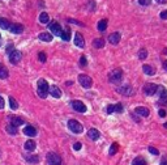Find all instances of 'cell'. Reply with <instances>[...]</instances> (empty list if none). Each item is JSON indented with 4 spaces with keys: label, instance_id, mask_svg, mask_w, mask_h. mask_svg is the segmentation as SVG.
<instances>
[{
    "label": "cell",
    "instance_id": "cell-17",
    "mask_svg": "<svg viewBox=\"0 0 167 165\" xmlns=\"http://www.w3.org/2000/svg\"><path fill=\"white\" fill-rule=\"evenodd\" d=\"M35 147H37V143H35L34 140H26L25 144H24V148L26 149V151H34Z\"/></svg>",
    "mask_w": 167,
    "mask_h": 165
},
{
    "label": "cell",
    "instance_id": "cell-45",
    "mask_svg": "<svg viewBox=\"0 0 167 165\" xmlns=\"http://www.w3.org/2000/svg\"><path fill=\"white\" fill-rule=\"evenodd\" d=\"M81 147H82V145H81V143H76V144L73 145V148L76 149V151H80V149H81Z\"/></svg>",
    "mask_w": 167,
    "mask_h": 165
},
{
    "label": "cell",
    "instance_id": "cell-44",
    "mask_svg": "<svg viewBox=\"0 0 167 165\" xmlns=\"http://www.w3.org/2000/svg\"><path fill=\"white\" fill-rule=\"evenodd\" d=\"M4 106H5V101L3 97H0V109H4Z\"/></svg>",
    "mask_w": 167,
    "mask_h": 165
},
{
    "label": "cell",
    "instance_id": "cell-39",
    "mask_svg": "<svg viewBox=\"0 0 167 165\" xmlns=\"http://www.w3.org/2000/svg\"><path fill=\"white\" fill-rule=\"evenodd\" d=\"M138 3H140L141 5H149V4L152 3V0H138Z\"/></svg>",
    "mask_w": 167,
    "mask_h": 165
},
{
    "label": "cell",
    "instance_id": "cell-28",
    "mask_svg": "<svg viewBox=\"0 0 167 165\" xmlns=\"http://www.w3.org/2000/svg\"><path fill=\"white\" fill-rule=\"evenodd\" d=\"M132 165H146V160L144 159V157L138 156L132 161Z\"/></svg>",
    "mask_w": 167,
    "mask_h": 165
},
{
    "label": "cell",
    "instance_id": "cell-53",
    "mask_svg": "<svg viewBox=\"0 0 167 165\" xmlns=\"http://www.w3.org/2000/svg\"><path fill=\"white\" fill-rule=\"evenodd\" d=\"M0 39H2V37H0Z\"/></svg>",
    "mask_w": 167,
    "mask_h": 165
},
{
    "label": "cell",
    "instance_id": "cell-36",
    "mask_svg": "<svg viewBox=\"0 0 167 165\" xmlns=\"http://www.w3.org/2000/svg\"><path fill=\"white\" fill-rule=\"evenodd\" d=\"M107 113H109V114L115 113V106L114 105H109V106H107Z\"/></svg>",
    "mask_w": 167,
    "mask_h": 165
},
{
    "label": "cell",
    "instance_id": "cell-21",
    "mask_svg": "<svg viewBox=\"0 0 167 165\" xmlns=\"http://www.w3.org/2000/svg\"><path fill=\"white\" fill-rule=\"evenodd\" d=\"M142 71H144L145 75H149V76H153V75L156 73V70H154L152 66H149V64H144V66H142Z\"/></svg>",
    "mask_w": 167,
    "mask_h": 165
},
{
    "label": "cell",
    "instance_id": "cell-49",
    "mask_svg": "<svg viewBox=\"0 0 167 165\" xmlns=\"http://www.w3.org/2000/svg\"><path fill=\"white\" fill-rule=\"evenodd\" d=\"M161 102H162V104H163V105H167V98H165V100H162Z\"/></svg>",
    "mask_w": 167,
    "mask_h": 165
},
{
    "label": "cell",
    "instance_id": "cell-8",
    "mask_svg": "<svg viewBox=\"0 0 167 165\" xmlns=\"http://www.w3.org/2000/svg\"><path fill=\"white\" fill-rule=\"evenodd\" d=\"M72 108L73 110H76L78 113H85L86 112V106L82 101H72Z\"/></svg>",
    "mask_w": 167,
    "mask_h": 165
},
{
    "label": "cell",
    "instance_id": "cell-32",
    "mask_svg": "<svg viewBox=\"0 0 167 165\" xmlns=\"http://www.w3.org/2000/svg\"><path fill=\"white\" fill-rule=\"evenodd\" d=\"M7 131L11 134V135H14V134H17V127H14V126L12 125H8L7 126Z\"/></svg>",
    "mask_w": 167,
    "mask_h": 165
},
{
    "label": "cell",
    "instance_id": "cell-43",
    "mask_svg": "<svg viewBox=\"0 0 167 165\" xmlns=\"http://www.w3.org/2000/svg\"><path fill=\"white\" fill-rule=\"evenodd\" d=\"M158 114H159V117H162V118H165L167 113H166V110H163V109H161V110H159V112H158Z\"/></svg>",
    "mask_w": 167,
    "mask_h": 165
},
{
    "label": "cell",
    "instance_id": "cell-30",
    "mask_svg": "<svg viewBox=\"0 0 167 165\" xmlns=\"http://www.w3.org/2000/svg\"><path fill=\"white\" fill-rule=\"evenodd\" d=\"M106 28H107V20H101V21L98 22V30L105 31Z\"/></svg>",
    "mask_w": 167,
    "mask_h": 165
},
{
    "label": "cell",
    "instance_id": "cell-15",
    "mask_svg": "<svg viewBox=\"0 0 167 165\" xmlns=\"http://www.w3.org/2000/svg\"><path fill=\"white\" fill-rule=\"evenodd\" d=\"M9 121H11V125L14 126V127H18V126L24 125V119L20 117H14V115H11L9 117Z\"/></svg>",
    "mask_w": 167,
    "mask_h": 165
},
{
    "label": "cell",
    "instance_id": "cell-9",
    "mask_svg": "<svg viewBox=\"0 0 167 165\" xmlns=\"http://www.w3.org/2000/svg\"><path fill=\"white\" fill-rule=\"evenodd\" d=\"M50 29H51V31H52L55 35H59V37H60V34H61V31H63L60 24H58L56 21H52V22L50 24Z\"/></svg>",
    "mask_w": 167,
    "mask_h": 165
},
{
    "label": "cell",
    "instance_id": "cell-24",
    "mask_svg": "<svg viewBox=\"0 0 167 165\" xmlns=\"http://www.w3.org/2000/svg\"><path fill=\"white\" fill-rule=\"evenodd\" d=\"M157 93L159 94V98H161V100H165V98H167V89L165 88V86H158Z\"/></svg>",
    "mask_w": 167,
    "mask_h": 165
},
{
    "label": "cell",
    "instance_id": "cell-25",
    "mask_svg": "<svg viewBox=\"0 0 167 165\" xmlns=\"http://www.w3.org/2000/svg\"><path fill=\"white\" fill-rule=\"evenodd\" d=\"M60 37L63 38V41H69V39H71V29H69V28H67V29H63Z\"/></svg>",
    "mask_w": 167,
    "mask_h": 165
},
{
    "label": "cell",
    "instance_id": "cell-31",
    "mask_svg": "<svg viewBox=\"0 0 167 165\" xmlns=\"http://www.w3.org/2000/svg\"><path fill=\"white\" fill-rule=\"evenodd\" d=\"M9 105H11V109H12V110H16V109L18 108L17 101H16L13 97H9Z\"/></svg>",
    "mask_w": 167,
    "mask_h": 165
},
{
    "label": "cell",
    "instance_id": "cell-40",
    "mask_svg": "<svg viewBox=\"0 0 167 165\" xmlns=\"http://www.w3.org/2000/svg\"><path fill=\"white\" fill-rule=\"evenodd\" d=\"M39 60H41L42 63L46 62V54L45 53H39Z\"/></svg>",
    "mask_w": 167,
    "mask_h": 165
},
{
    "label": "cell",
    "instance_id": "cell-35",
    "mask_svg": "<svg viewBox=\"0 0 167 165\" xmlns=\"http://www.w3.org/2000/svg\"><path fill=\"white\" fill-rule=\"evenodd\" d=\"M114 106H115V112H116V113H121L123 112V105L121 104H116Z\"/></svg>",
    "mask_w": 167,
    "mask_h": 165
},
{
    "label": "cell",
    "instance_id": "cell-48",
    "mask_svg": "<svg viewBox=\"0 0 167 165\" xmlns=\"http://www.w3.org/2000/svg\"><path fill=\"white\" fill-rule=\"evenodd\" d=\"M157 2H158V3H161V4H165V3L167 2V0H157Z\"/></svg>",
    "mask_w": 167,
    "mask_h": 165
},
{
    "label": "cell",
    "instance_id": "cell-14",
    "mask_svg": "<svg viewBox=\"0 0 167 165\" xmlns=\"http://www.w3.org/2000/svg\"><path fill=\"white\" fill-rule=\"evenodd\" d=\"M134 113L138 114V115H142V117H149V109L148 108H144V106H137L134 109Z\"/></svg>",
    "mask_w": 167,
    "mask_h": 165
},
{
    "label": "cell",
    "instance_id": "cell-2",
    "mask_svg": "<svg viewBox=\"0 0 167 165\" xmlns=\"http://www.w3.org/2000/svg\"><path fill=\"white\" fill-rule=\"evenodd\" d=\"M121 77H123V71L120 68H115V70H112L109 73V80L111 82H114V84L120 82L121 81Z\"/></svg>",
    "mask_w": 167,
    "mask_h": 165
},
{
    "label": "cell",
    "instance_id": "cell-5",
    "mask_svg": "<svg viewBox=\"0 0 167 165\" xmlns=\"http://www.w3.org/2000/svg\"><path fill=\"white\" fill-rule=\"evenodd\" d=\"M47 161L50 165H61V157L55 152L47 153Z\"/></svg>",
    "mask_w": 167,
    "mask_h": 165
},
{
    "label": "cell",
    "instance_id": "cell-10",
    "mask_svg": "<svg viewBox=\"0 0 167 165\" xmlns=\"http://www.w3.org/2000/svg\"><path fill=\"white\" fill-rule=\"evenodd\" d=\"M118 92L120 93V94H123V96H131V94H133V89H132V86L131 85H123V86H120V88L118 89Z\"/></svg>",
    "mask_w": 167,
    "mask_h": 165
},
{
    "label": "cell",
    "instance_id": "cell-51",
    "mask_svg": "<svg viewBox=\"0 0 167 165\" xmlns=\"http://www.w3.org/2000/svg\"><path fill=\"white\" fill-rule=\"evenodd\" d=\"M163 54H165V55H167V47H166V49L163 50Z\"/></svg>",
    "mask_w": 167,
    "mask_h": 165
},
{
    "label": "cell",
    "instance_id": "cell-46",
    "mask_svg": "<svg viewBox=\"0 0 167 165\" xmlns=\"http://www.w3.org/2000/svg\"><path fill=\"white\" fill-rule=\"evenodd\" d=\"M68 21H69V22H73V24H77V25H81V26L84 25V24H82V22H80V21H77V20H72V18H71V20H68Z\"/></svg>",
    "mask_w": 167,
    "mask_h": 165
},
{
    "label": "cell",
    "instance_id": "cell-26",
    "mask_svg": "<svg viewBox=\"0 0 167 165\" xmlns=\"http://www.w3.org/2000/svg\"><path fill=\"white\" fill-rule=\"evenodd\" d=\"M39 39L43 42H51L52 41V35H51L50 33H41L39 34Z\"/></svg>",
    "mask_w": 167,
    "mask_h": 165
},
{
    "label": "cell",
    "instance_id": "cell-19",
    "mask_svg": "<svg viewBox=\"0 0 167 165\" xmlns=\"http://www.w3.org/2000/svg\"><path fill=\"white\" fill-rule=\"evenodd\" d=\"M24 159H25L26 161H29L30 164H37L38 161H39V157L37 156V155H24Z\"/></svg>",
    "mask_w": 167,
    "mask_h": 165
},
{
    "label": "cell",
    "instance_id": "cell-20",
    "mask_svg": "<svg viewBox=\"0 0 167 165\" xmlns=\"http://www.w3.org/2000/svg\"><path fill=\"white\" fill-rule=\"evenodd\" d=\"M87 136H89L91 140H97L99 138V131L97 128H90L89 131H87Z\"/></svg>",
    "mask_w": 167,
    "mask_h": 165
},
{
    "label": "cell",
    "instance_id": "cell-50",
    "mask_svg": "<svg viewBox=\"0 0 167 165\" xmlns=\"http://www.w3.org/2000/svg\"><path fill=\"white\" fill-rule=\"evenodd\" d=\"M163 67H165V70H167V60L163 62Z\"/></svg>",
    "mask_w": 167,
    "mask_h": 165
},
{
    "label": "cell",
    "instance_id": "cell-27",
    "mask_svg": "<svg viewBox=\"0 0 167 165\" xmlns=\"http://www.w3.org/2000/svg\"><path fill=\"white\" fill-rule=\"evenodd\" d=\"M39 21H41L42 24H47L50 21V16L47 12H42L41 15H39Z\"/></svg>",
    "mask_w": 167,
    "mask_h": 165
},
{
    "label": "cell",
    "instance_id": "cell-23",
    "mask_svg": "<svg viewBox=\"0 0 167 165\" xmlns=\"http://www.w3.org/2000/svg\"><path fill=\"white\" fill-rule=\"evenodd\" d=\"M93 46L95 49H102L103 46H105V39L103 38H95L93 41Z\"/></svg>",
    "mask_w": 167,
    "mask_h": 165
},
{
    "label": "cell",
    "instance_id": "cell-1",
    "mask_svg": "<svg viewBox=\"0 0 167 165\" xmlns=\"http://www.w3.org/2000/svg\"><path fill=\"white\" fill-rule=\"evenodd\" d=\"M37 88H38V96L41 98H46L47 94H49V90H50V86L47 84V81L45 79H39L38 82H37Z\"/></svg>",
    "mask_w": 167,
    "mask_h": 165
},
{
    "label": "cell",
    "instance_id": "cell-18",
    "mask_svg": "<svg viewBox=\"0 0 167 165\" xmlns=\"http://www.w3.org/2000/svg\"><path fill=\"white\" fill-rule=\"evenodd\" d=\"M24 134L27 136H35L37 135V130H35L33 126H26V127L24 128Z\"/></svg>",
    "mask_w": 167,
    "mask_h": 165
},
{
    "label": "cell",
    "instance_id": "cell-52",
    "mask_svg": "<svg viewBox=\"0 0 167 165\" xmlns=\"http://www.w3.org/2000/svg\"><path fill=\"white\" fill-rule=\"evenodd\" d=\"M165 128H167V122H166V123H165Z\"/></svg>",
    "mask_w": 167,
    "mask_h": 165
},
{
    "label": "cell",
    "instance_id": "cell-38",
    "mask_svg": "<svg viewBox=\"0 0 167 165\" xmlns=\"http://www.w3.org/2000/svg\"><path fill=\"white\" fill-rule=\"evenodd\" d=\"M86 63H87V62H86V58H85V55H82V57L80 58V64H81L82 67H85V66H86Z\"/></svg>",
    "mask_w": 167,
    "mask_h": 165
},
{
    "label": "cell",
    "instance_id": "cell-3",
    "mask_svg": "<svg viewBox=\"0 0 167 165\" xmlns=\"http://www.w3.org/2000/svg\"><path fill=\"white\" fill-rule=\"evenodd\" d=\"M68 128H69L72 132H74V134H81L82 130H84L82 125L80 123V122H77L76 119H71V121H68Z\"/></svg>",
    "mask_w": 167,
    "mask_h": 165
},
{
    "label": "cell",
    "instance_id": "cell-47",
    "mask_svg": "<svg viewBox=\"0 0 167 165\" xmlns=\"http://www.w3.org/2000/svg\"><path fill=\"white\" fill-rule=\"evenodd\" d=\"M161 165H167V160H166V159L162 160V161H161Z\"/></svg>",
    "mask_w": 167,
    "mask_h": 165
},
{
    "label": "cell",
    "instance_id": "cell-12",
    "mask_svg": "<svg viewBox=\"0 0 167 165\" xmlns=\"http://www.w3.org/2000/svg\"><path fill=\"white\" fill-rule=\"evenodd\" d=\"M120 33H112V34H110L109 35V42L111 43V45H118L119 42H120Z\"/></svg>",
    "mask_w": 167,
    "mask_h": 165
},
{
    "label": "cell",
    "instance_id": "cell-41",
    "mask_svg": "<svg viewBox=\"0 0 167 165\" xmlns=\"http://www.w3.org/2000/svg\"><path fill=\"white\" fill-rule=\"evenodd\" d=\"M159 16H161L162 20H167V11H162Z\"/></svg>",
    "mask_w": 167,
    "mask_h": 165
},
{
    "label": "cell",
    "instance_id": "cell-37",
    "mask_svg": "<svg viewBox=\"0 0 167 165\" xmlns=\"http://www.w3.org/2000/svg\"><path fill=\"white\" fill-rule=\"evenodd\" d=\"M149 152L150 153H153V155H159V152H158V149L157 148H154V147H149Z\"/></svg>",
    "mask_w": 167,
    "mask_h": 165
},
{
    "label": "cell",
    "instance_id": "cell-33",
    "mask_svg": "<svg viewBox=\"0 0 167 165\" xmlns=\"http://www.w3.org/2000/svg\"><path fill=\"white\" fill-rule=\"evenodd\" d=\"M118 149H119L118 143H112V145L110 147V155H115L118 152Z\"/></svg>",
    "mask_w": 167,
    "mask_h": 165
},
{
    "label": "cell",
    "instance_id": "cell-6",
    "mask_svg": "<svg viewBox=\"0 0 167 165\" xmlns=\"http://www.w3.org/2000/svg\"><path fill=\"white\" fill-rule=\"evenodd\" d=\"M157 89H158V86L156 84H153V82H148V84L144 85V93L146 96H153V94H156Z\"/></svg>",
    "mask_w": 167,
    "mask_h": 165
},
{
    "label": "cell",
    "instance_id": "cell-42",
    "mask_svg": "<svg viewBox=\"0 0 167 165\" xmlns=\"http://www.w3.org/2000/svg\"><path fill=\"white\" fill-rule=\"evenodd\" d=\"M12 49H13V45H12V43H9V45H8L7 46V49H5V51H7V53H12V51H13V50H12Z\"/></svg>",
    "mask_w": 167,
    "mask_h": 165
},
{
    "label": "cell",
    "instance_id": "cell-22",
    "mask_svg": "<svg viewBox=\"0 0 167 165\" xmlns=\"http://www.w3.org/2000/svg\"><path fill=\"white\" fill-rule=\"evenodd\" d=\"M8 76H9V73H8L7 67L3 63H0V79H7Z\"/></svg>",
    "mask_w": 167,
    "mask_h": 165
},
{
    "label": "cell",
    "instance_id": "cell-13",
    "mask_svg": "<svg viewBox=\"0 0 167 165\" xmlns=\"http://www.w3.org/2000/svg\"><path fill=\"white\" fill-rule=\"evenodd\" d=\"M49 93H50L52 97H55V98H60V97H61V90L59 89L56 85H52V86H50V90H49Z\"/></svg>",
    "mask_w": 167,
    "mask_h": 165
},
{
    "label": "cell",
    "instance_id": "cell-7",
    "mask_svg": "<svg viewBox=\"0 0 167 165\" xmlns=\"http://www.w3.org/2000/svg\"><path fill=\"white\" fill-rule=\"evenodd\" d=\"M21 58H22V54H21V51H18V50H13L9 54V60H11L12 64H17V63H20Z\"/></svg>",
    "mask_w": 167,
    "mask_h": 165
},
{
    "label": "cell",
    "instance_id": "cell-16",
    "mask_svg": "<svg viewBox=\"0 0 167 165\" xmlns=\"http://www.w3.org/2000/svg\"><path fill=\"white\" fill-rule=\"evenodd\" d=\"M74 45L81 47V49L85 46V41H84V37L81 33H76V35H74Z\"/></svg>",
    "mask_w": 167,
    "mask_h": 165
},
{
    "label": "cell",
    "instance_id": "cell-29",
    "mask_svg": "<svg viewBox=\"0 0 167 165\" xmlns=\"http://www.w3.org/2000/svg\"><path fill=\"white\" fill-rule=\"evenodd\" d=\"M9 26H11V24L8 20L0 17V28H2V29H9Z\"/></svg>",
    "mask_w": 167,
    "mask_h": 165
},
{
    "label": "cell",
    "instance_id": "cell-34",
    "mask_svg": "<svg viewBox=\"0 0 167 165\" xmlns=\"http://www.w3.org/2000/svg\"><path fill=\"white\" fill-rule=\"evenodd\" d=\"M146 57H148V51H146V49H141L140 53H138V58H140V59H146Z\"/></svg>",
    "mask_w": 167,
    "mask_h": 165
},
{
    "label": "cell",
    "instance_id": "cell-11",
    "mask_svg": "<svg viewBox=\"0 0 167 165\" xmlns=\"http://www.w3.org/2000/svg\"><path fill=\"white\" fill-rule=\"evenodd\" d=\"M9 30L12 31V33H14V34H21L24 31V26L21 25V24H11Z\"/></svg>",
    "mask_w": 167,
    "mask_h": 165
},
{
    "label": "cell",
    "instance_id": "cell-4",
    "mask_svg": "<svg viewBox=\"0 0 167 165\" xmlns=\"http://www.w3.org/2000/svg\"><path fill=\"white\" fill-rule=\"evenodd\" d=\"M78 82H80V84H81L85 89H89L90 86L93 85V80H91V77L87 76V75H85V73L78 75Z\"/></svg>",
    "mask_w": 167,
    "mask_h": 165
}]
</instances>
